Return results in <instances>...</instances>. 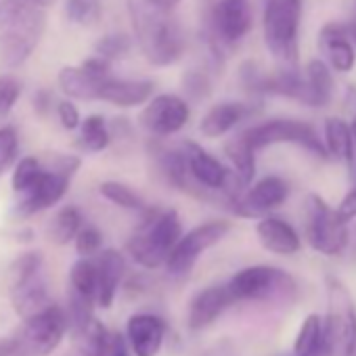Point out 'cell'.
Masks as SVG:
<instances>
[{
  "mask_svg": "<svg viewBox=\"0 0 356 356\" xmlns=\"http://www.w3.org/2000/svg\"><path fill=\"white\" fill-rule=\"evenodd\" d=\"M335 214L339 216L341 222H350L352 218H356V187L341 200V204L335 208Z\"/></svg>",
  "mask_w": 356,
  "mask_h": 356,
  "instance_id": "obj_39",
  "label": "cell"
},
{
  "mask_svg": "<svg viewBox=\"0 0 356 356\" xmlns=\"http://www.w3.org/2000/svg\"><path fill=\"white\" fill-rule=\"evenodd\" d=\"M318 47H321L327 63L335 72H339V74L352 72V67L356 63V53H354V47H352L343 26H337V24L325 26L318 34Z\"/></svg>",
  "mask_w": 356,
  "mask_h": 356,
  "instance_id": "obj_19",
  "label": "cell"
},
{
  "mask_svg": "<svg viewBox=\"0 0 356 356\" xmlns=\"http://www.w3.org/2000/svg\"><path fill=\"white\" fill-rule=\"evenodd\" d=\"M191 109L187 99L178 95H157L140 111V126L153 138H165L178 134L189 122Z\"/></svg>",
  "mask_w": 356,
  "mask_h": 356,
  "instance_id": "obj_12",
  "label": "cell"
},
{
  "mask_svg": "<svg viewBox=\"0 0 356 356\" xmlns=\"http://www.w3.org/2000/svg\"><path fill=\"white\" fill-rule=\"evenodd\" d=\"M321 337H323V318L318 314H308L300 325L291 356H316L321 348Z\"/></svg>",
  "mask_w": 356,
  "mask_h": 356,
  "instance_id": "obj_29",
  "label": "cell"
},
{
  "mask_svg": "<svg viewBox=\"0 0 356 356\" xmlns=\"http://www.w3.org/2000/svg\"><path fill=\"white\" fill-rule=\"evenodd\" d=\"M252 111H254V107L250 103H239V101L218 103L208 109V113L204 115V120L200 124V130L208 138H220V136L229 134L233 128H237Z\"/></svg>",
  "mask_w": 356,
  "mask_h": 356,
  "instance_id": "obj_20",
  "label": "cell"
},
{
  "mask_svg": "<svg viewBox=\"0 0 356 356\" xmlns=\"http://www.w3.org/2000/svg\"><path fill=\"white\" fill-rule=\"evenodd\" d=\"M225 153H227L237 178L245 187H250L252 181H254V176H256V153L248 147V143L241 138V134L227 140Z\"/></svg>",
  "mask_w": 356,
  "mask_h": 356,
  "instance_id": "obj_27",
  "label": "cell"
},
{
  "mask_svg": "<svg viewBox=\"0 0 356 356\" xmlns=\"http://www.w3.org/2000/svg\"><path fill=\"white\" fill-rule=\"evenodd\" d=\"M165 321L151 312H136L126 323V346L134 356H157L165 339Z\"/></svg>",
  "mask_w": 356,
  "mask_h": 356,
  "instance_id": "obj_14",
  "label": "cell"
},
{
  "mask_svg": "<svg viewBox=\"0 0 356 356\" xmlns=\"http://www.w3.org/2000/svg\"><path fill=\"white\" fill-rule=\"evenodd\" d=\"M67 293L97 306V264L95 258H78L67 277Z\"/></svg>",
  "mask_w": 356,
  "mask_h": 356,
  "instance_id": "obj_25",
  "label": "cell"
},
{
  "mask_svg": "<svg viewBox=\"0 0 356 356\" xmlns=\"http://www.w3.org/2000/svg\"><path fill=\"white\" fill-rule=\"evenodd\" d=\"M34 109L38 115H49V111L53 109V95L49 90H38L32 99Z\"/></svg>",
  "mask_w": 356,
  "mask_h": 356,
  "instance_id": "obj_40",
  "label": "cell"
},
{
  "mask_svg": "<svg viewBox=\"0 0 356 356\" xmlns=\"http://www.w3.org/2000/svg\"><path fill=\"white\" fill-rule=\"evenodd\" d=\"M235 304L227 283L225 285H210L197 291L189 302L187 325L191 331H202L210 327L218 316H222Z\"/></svg>",
  "mask_w": 356,
  "mask_h": 356,
  "instance_id": "obj_15",
  "label": "cell"
},
{
  "mask_svg": "<svg viewBox=\"0 0 356 356\" xmlns=\"http://www.w3.org/2000/svg\"><path fill=\"white\" fill-rule=\"evenodd\" d=\"M70 329L65 308L59 304H51L42 312L24 321L22 331L11 337L13 356H49L63 341Z\"/></svg>",
  "mask_w": 356,
  "mask_h": 356,
  "instance_id": "obj_8",
  "label": "cell"
},
{
  "mask_svg": "<svg viewBox=\"0 0 356 356\" xmlns=\"http://www.w3.org/2000/svg\"><path fill=\"white\" fill-rule=\"evenodd\" d=\"M99 195L103 200H107L109 204L122 208V210H130V212H145L147 210L143 197L132 187H128L126 183H120V181L101 183L99 185Z\"/></svg>",
  "mask_w": 356,
  "mask_h": 356,
  "instance_id": "obj_30",
  "label": "cell"
},
{
  "mask_svg": "<svg viewBox=\"0 0 356 356\" xmlns=\"http://www.w3.org/2000/svg\"><path fill=\"white\" fill-rule=\"evenodd\" d=\"M42 172V161L38 157H22L15 165H13V174H11V187L15 195L26 193L36 181Z\"/></svg>",
  "mask_w": 356,
  "mask_h": 356,
  "instance_id": "obj_32",
  "label": "cell"
},
{
  "mask_svg": "<svg viewBox=\"0 0 356 356\" xmlns=\"http://www.w3.org/2000/svg\"><path fill=\"white\" fill-rule=\"evenodd\" d=\"M132 49V40L130 36H126L124 32H113V34H107L103 36L97 47H95V53L97 57L105 59V61H115V59H122L130 53Z\"/></svg>",
  "mask_w": 356,
  "mask_h": 356,
  "instance_id": "obj_33",
  "label": "cell"
},
{
  "mask_svg": "<svg viewBox=\"0 0 356 356\" xmlns=\"http://www.w3.org/2000/svg\"><path fill=\"white\" fill-rule=\"evenodd\" d=\"M80 157L70 153H57L47 163L42 161L38 181L26 193L17 195L19 200L15 204V214L28 218L57 206L65 197L76 172L80 170Z\"/></svg>",
  "mask_w": 356,
  "mask_h": 356,
  "instance_id": "obj_4",
  "label": "cell"
},
{
  "mask_svg": "<svg viewBox=\"0 0 356 356\" xmlns=\"http://www.w3.org/2000/svg\"><path fill=\"white\" fill-rule=\"evenodd\" d=\"M74 337H76V356H107L109 354L111 337H109L107 327L97 316H92L78 331H74Z\"/></svg>",
  "mask_w": 356,
  "mask_h": 356,
  "instance_id": "obj_22",
  "label": "cell"
},
{
  "mask_svg": "<svg viewBox=\"0 0 356 356\" xmlns=\"http://www.w3.org/2000/svg\"><path fill=\"white\" fill-rule=\"evenodd\" d=\"M346 34H348V38H350V42H352V47H354V44H356V24L350 26V28H346Z\"/></svg>",
  "mask_w": 356,
  "mask_h": 356,
  "instance_id": "obj_45",
  "label": "cell"
},
{
  "mask_svg": "<svg viewBox=\"0 0 356 356\" xmlns=\"http://www.w3.org/2000/svg\"><path fill=\"white\" fill-rule=\"evenodd\" d=\"M84 227L82 212L76 206L59 208L47 225V237L57 245H67L76 239L80 229Z\"/></svg>",
  "mask_w": 356,
  "mask_h": 356,
  "instance_id": "obj_24",
  "label": "cell"
},
{
  "mask_svg": "<svg viewBox=\"0 0 356 356\" xmlns=\"http://www.w3.org/2000/svg\"><path fill=\"white\" fill-rule=\"evenodd\" d=\"M128 15L136 44L151 65L168 67L181 61L187 51V36L172 11L151 0H128Z\"/></svg>",
  "mask_w": 356,
  "mask_h": 356,
  "instance_id": "obj_1",
  "label": "cell"
},
{
  "mask_svg": "<svg viewBox=\"0 0 356 356\" xmlns=\"http://www.w3.org/2000/svg\"><path fill=\"white\" fill-rule=\"evenodd\" d=\"M151 3H155L157 7H161L165 11H174L178 5H181V0H151Z\"/></svg>",
  "mask_w": 356,
  "mask_h": 356,
  "instance_id": "obj_42",
  "label": "cell"
},
{
  "mask_svg": "<svg viewBox=\"0 0 356 356\" xmlns=\"http://www.w3.org/2000/svg\"><path fill=\"white\" fill-rule=\"evenodd\" d=\"M22 97V82L13 76H0V120H5Z\"/></svg>",
  "mask_w": 356,
  "mask_h": 356,
  "instance_id": "obj_37",
  "label": "cell"
},
{
  "mask_svg": "<svg viewBox=\"0 0 356 356\" xmlns=\"http://www.w3.org/2000/svg\"><path fill=\"white\" fill-rule=\"evenodd\" d=\"M74 245H76V252L80 258H95L103 250V233L97 227L86 225L76 235Z\"/></svg>",
  "mask_w": 356,
  "mask_h": 356,
  "instance_id": "obj_36",
  "label": "cell"
},
{
  "mask_svg": "<svg viewBox=\"0 0 356 356\" xmlns=\"http://www.w3.org/2000/svg\"><path fill=\"white\" fill-rule=\"evenodd\" d=\"M183 90L187 92V97L191 101L208 99L210 92H212V80H210L208 72L197 70V67L185 72V76H183Z\"/></svg>",
  "mask_w": 356,
  "mask_h": 356,
  "instance_id": "obj_35",
  "label": "cell"
},
{
  "mask_svg": "<svg viewBox=\"0 0 356 356\" xmlns=\"http://www.w3.org/2000/svg\"><path fill=\"white\" fill-rule=\"evenodd\" d=\"M306 237L310 248L323 256H339L350 241L348 225L318 195L306 200Z\"/></svg>",
  "mask_w": 356,
  "mask_h": 356,
  "instance_id": "obj_11",
  "label": "cell"
},
{
  "mask_svg": "<svg viewBox=\"0 0 356 356\" xmlns=\"http://www.w3.org/2000/svg\"><path fill=\"white\" fill-rule=\"evenodd\" d=\"M256 235H258V241L262 243V248L277 256H293L302 248L298 231L287 220H283L279 216L260 218L256 225Z\"/></svg>",
  "mask_w": 356,
  "mask_h": 356,
  "instance_id": "obj_18",
  "label": "cell"
},
{
  "mask_svg": "<svg viewBox=\"0 0 356 356\" xmlns=\"http://www.w3.org/2000/svg\"><path fill=\"white\" fill-rule=\"evenodd\" d=\"M155 84L151 80H128V78H107L101 84L99 101H105L109 105L130 109L147 105L153 99Z\"/></svg>",
  "mask_w": 356,
  "mask_h": 356,
  "instance_id": "obj_17",
  "label": "cell"
},
{
  "mask_svg": "<svg viewBox=\"0 0 356 356\" xmlns=\"http://www.w3.org/2000/svg\"><path fill=\"white\" fill-rule=\"evenodd\" d=\"M107 356H130L128 346H126V339L122 335L111 337V346H109V354Z\"/></svg>",
  "mask_w": 356,
  "mask_h": 356,
  "instance_id": "obj_41",
  "label": "cell"
},
{
  "mask_svg": "<svg viewBox=\"0 0 356 356\" xmlns=\"http://www.w3.org/2000/svg\"><path fill=\"white\" fill-rule=\"evenodd\" d=\"M273 356H291V354H273Z\"/></svg>",
  "mask_w": 356,
  "mask_h": 356,
  "instance_id": "obj_46",
  "label": "cell"
},
{
  "mask_svg": "<svg viewBox=\"0 0 356 356\" xmlns=\"http://www.w3.org/2000/svg\"><path fill=\"white\" fill-rule=\"evenodd\" d=\"M239 134L254 153H258L260 149H266L270 145L291 143V145L306 149L308 153H312L316 157H327L325 145H323L321 136L316 134V130L302 120L277 118V120L256 124V126H252Z\"/></svg>",
  "mask_w": 356,
  "mask_h": 356,
  "instance_id": "obj_9",
  "label": "cell"
},
{
  "mask_svg": "<svg viewBox=\"0 0 356 356\" xmlns=\"http://www.w3.org/2000/svg\"><path fill=\"white\" fill-rule=\"evenodd\" d=\"M57 118H59V124H61L65 130H78L80 124H82L80 109H78L76 103L70 101V99H63V101L57 103Z\"/></svg>",
  "mask_w": 356,
  "mask_h": 356,
  "instance_id": "obj_38",
  "label": "cell"
},
{
  "mask_svg": "<svg viewBox=\"0 0 356 356\" xmlns=\"http://www.w3.org/2000/svg\"><path fill=\"white\" fill-rule=\"evenodd\" d=\"M325 151L327 157H335L341 159L346 163L352 161L354 157V138H352V130L350 126L341 120V118H327L325 122Z\"/></svg>",
  "mask_w": 356,
  "mask_h": 356,
  "instance_id": "obj_23",
  "label": "cell"
},
{
  "mask_svg": "<svg viewBox=\"0 0 356 356\" xmlns=\"http://www.w3.org/2000/svg\"><path fill=\"white\" fill-rule=\"evenodd\" d=\"M235 304L237 302H273L289 300L296 293V281L289 273L268 264L241 268L227 283Z\"/></svg>",
  "mask_w": 356,
  "mask_h": 356,
  "instance_id": "obj_7",
  "label": "cell"
},
{
  "mask_svg": "<svg viewBox=\"0 0 356 356\" xmlns=\"http://www.w3.org/2000/svg\"><path fill=\"white\" fill-rule=\"evenodd\" d=\"M356 354V310L341 281L327 279V316L323 318V337L316 356H354Z\"/></svg>",
  "mask_w": 356,
  "mask_h": 356,
  "instance_id": "obj_5",
  "label": "cell"
},
{
  "mask_svg": "<svg viewBox=\"0 0 356 356\" xmlns=\"http://www.w3.org/2000/svg\"><path fill=\"white\" fill-rule=\"evenodd\" d=\"M19 134L13 126H0V176L17 163Z\"/></svg>",
  "mask_w": 356,
  "mask_h": 356,
  "instance_id": "obj_34",
  "label": "cell"
},
{
  "mask_svg": "<svg viewBox=\"0 0 356 356\" xmlns=\"http://www.w3.org/2000/svg\"><path fill=\"white\" fill-rule=\"evenodd\" d=\"M28 3H32V5H36L40 9H47V7H51L55 3V0H28Z\"/></svg>",
  "mask_w": 356,
  "mask_h": 356,
  "instance_id": "obj_44",
  "label": "cell"
},
{
  "mask_svg": "<svg viewBox=\"0 0 356 356\" xmlns=\"http://www.w3.org/2000/svg\"><path fill=\"white\" fill-rule=\"evenodd\" d=\"M289 197V185L281 176H264L252 187H248L237 204L235 216L241 218H264L273 210L281 208Z\"/></svg>",
  "mask_w": 356,
  "mask_h": 356,
  "instance_id": "obj_13",
  "label": "cell"
},
{
  "mask_svg": "<svg viewBox=\"0 0 356 356\" xmlns=\"http://www.w3.org/2000/svg\"><path fill=\"white\" fill-rule=\"evenodd\" d=\"M304 78H306L308 95H310V107H323V105H327L331 101L333 88H335L327 63L321 61V59H312L306 65Z\"/></svg>",
  "mask_w": 356,
  "mask_h": 356,
  "instance_id": "obj_26",
  "label": "cell"
},
{
  "mask_svg": "<svg viewBox=\"0 0 356 356\" xmlns=\"http://www.w3.org/2000/svg\"><path fill=\"white\" fill-rule=\"evenodd\" d=\"M262 26L268 53L283 67H298L302 0H262Z\"/></svg>",
  "mask_w": 356,
  "mask_h": 356,
  "instance_id": "obj_6",
  "label": "cell"
},
{
  "mask_svg": "<svg viewBox=\"0 0 356 356\" xmlns=\"http://www.w3.org/2000/svg\"><path fill=\"white\" fill-rule=\"evenodd\" d=\"M65 17L82 28H95L103 19V7L99 0H67Z\"/></svg>",
  "mask_w": 356,
  "mask_h": 356,
  "instance_id": "obj_31",
  "label": "cell"
},
{
  "mask_svg": "<svg viewBox=\"0 0 356 356\" xmlns=\"http://www.w3.org/2000/svg\"><path fill=\"white\" fill-rule=\"evenodd\" d=\"M143 220L128 239L130 258L143 268H159L165 264L170 252L183 237V222L176 210H151L143 212Z\"/></svg>",
  "mask_w": 356,
  "mask_h": 356,
  "instance_id": "obj_3",
  "label": "cell"
},
{
  "mask_svg": "<svg viewBox=\"0 0 356 356\" xmlns=\"http://www.w3.org/2000/svg\"><path fill=\"white\" fill-rule=\"evenodd\" d=\"M111 134H109V124L103 115L92 113L80 124V136H78V147L84 153H101L109 147Z\"/></svg>",
  "mask_w": 356,
  "mask_h": 356,
  "instance_id": "obj_28",
  "label": "cell"
},
{
  "mask_svg": "<svg viewBox=\"0 0 356 356\" xmlns=\"http://www.w3.org/2000/svg\"><path fill=\"white\" fill-rule=\"evenodd\" d=\"M229 231H231L229 220H210L183 233V237L178 239V243L174 245V250L170 252L163 264L168 275L176 279L187 277L197 264V260L202 258V254L214 248L216 243H220L229 235Z\"/></svg>",
  "mask_w": 356,
  "mask_h": 356,
  "instance_id": "obj_10",
  "label": "cell"
},
{
  "mask_svg": "<svg viewBox=\"0 0 356 356\" xmlns=\"http://www.w3.org/2000/svg\"><path fill=\"white\" fill-rule=\"evenodd\" d=\"M95 264H97V306L111 308L126 273V258L118 250H101L95 256Z\"/></svg>",
  "mask_w": 356,
  "mask_h": 356,
  "instance_id": "obj_16",
  "label": "cell"
},
{
  "mask_svg": "<svg viewBox=\"0 0 356 356\" xmlns=\"http://www.w3.org/2000/svg\"><path fill=\"white\" fill-rule=\"evenodd\" d=\"M47 28V13L28 0H0V61L24 65L38 49Z\"/></svg>",
  "mask_w": 356,
  "mask_h": 356,
  "instance_id": "obj_2",
  "label": "cell"
},
{
  "mask_svg": "<svg viewBox=\"0 0 356 356\" xmlns=\"http://www.w3.org/2000/svg\"><path fill=\"white\" fill-rule=\"evenodd\" d=\"M107 78H97L95 74L86 72L82 65L78 67H63L57 76V82H59V88L63 95L72 99H78V101H99V90H101V84L105 82Z\"/></svg>",
  "mask_w": 356,
  "mask_h": 356,
  "instance_id": "obj_21",
  "label": "cell"
},
{
  "mask_svg": "<svg viewBox=\"0 0 356 356\" xmlns=\"http://www.w3.org/2000/svg\"><path fill=\"white\" fill-rule=\"evenodd\" d=\"M0 356H13L11 339H0Z\"/></svg>",
  "mask_w": 356,
  "mask_h": 356,
  "instance_id": "obj_43",
  "label": "cell"
}]
</instances>
